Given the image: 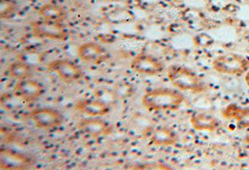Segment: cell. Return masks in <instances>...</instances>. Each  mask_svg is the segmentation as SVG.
I'll return each mask as SVG.
<instances>
[{"label": "cell", "mask_w": 249, "mask_h": 170, "mask_svg": "<svg viewBox=\"0 0 249 170\" xmlns=\"http://www.w3.org/2000/svg\"><path fill=\"white\" fill-rule=\"evenodd\" d=\"M185 100L180 92L157 88L147 92L142 98L143 106L150 112H176Z\"/></svg>", "instance_id": "obj_1"}, {"label": "cell", "mask_w": 249, "mask_h": 170, "mask_svg": "<svg viewBox=\"0 0 249 170\" xmlns=\"http://www.w3.org/2000/svg\"><path fill=\"white\" fill-rule=\"evenodd\" d=\"M167 76L171 83L178 89L200 94L206 90V85L194 71L190 68L174 65L167 69Z\"/></svg>", "instance_id": "obj_2"}, {"label": "cell", "mask_w": 249, "mask_h": 170, "mask_svg": "<svg viewBox=\"0 0 249 170\" xmlns=\"http://www.w3.org/2000/svg\"><path fill=\"white\" fill-rule=\"evenodd\" d=\"M212 66L219 74L242 76L249 70V60L242 55L231 53L215 58Z\"/></svg>", "instance_id": "obj_3"}, {"label": "cell", "mask_w": 249, "mask_h": 170, "mask_svg": "<svg viewBox=\"0 0 249 170\" xmlns=\"http://www.w3.org/2000/svg\"><path fill=\"white\" fill-rule=\"evenodd\" d=\"M29 118L36 127L41 129L56 128L64 122L62 113L52 108L36 109L29 113Z\"/></svg>", "instance_id": "obj_4"}, {"label": "cell", "mask_w": 249, "mask_h": 170, "mask_svg": "<svg viewBox=\"0 0 249 170\" xmlns=\"http://www.w3.org/2000/svg\"><path fill=\"white\" fill-rule=\"evenodd\" d=\"M49 69L67 83L77 81L83 77V71L77 64L68 59H59L49 65Z\"/></svg>", "instance_id": "obj_5"}, {"label": "cell", "mask_w": 249, "mask_h": 170, "mask_svg": "<svg viewBox=\"0 0 249 170\" xmlns=\"http://www.w3.org/2000/svg\"><path fill=\"white\" fill-rule=\"evenodd\" d=\"M33 33L39 38H46L50 39L65 40L68 38L67 30L62 23L39 20L32 23Z\"/></svg>", "instance_id": "obj_6"}, {"label": "cell", "mask_w": 249, "mask_h": 170, "mask_svg": "<svg viewBox=\"0 0 249 170\" xmlns=\"http://www.w3.org/2000/svg\"><path fill=\"white\" fill-rule=\"evenodd\" d=\"M15 94L24 102H34L45 92L44 86L37 80L27 78L20 79L15 85Z\"/></svg>", "instance_id": "obj_7"}, {"label": "cell", "mask_w": 249, "mask_h": 170, "mask_svg": "<svg viewBox=\"0 0 249 170\" xmlns=\"http://www.w3.org/2000/svg\"><path fill=\"white\" fill-rule=\"evenodd\" d=\"M130 66L135 72L147 76H155L163 71L162 63L157 58L146 54L136 56L132 60Z\"/></svg>", "instance_id": "obj_8"}, {"label": "cell", "mask_w": 249, "mask_h": 170, "mask_svg": "<svg viewBox=\"0 0 249 170\" xmlns=\"http://www.w3.org/2000/svg\"><path fill=\"white\" fill-rule=\"evenodd\" d=\"M78 56L85 63L92 65H100L108 58L106 49L95 42L81 44L78 48Z\"/></svg>", "instance_id": "obj_9"}, {"label": "cell", "mask_w": 249, "mask_h": 170, "mask_svg": "<svg viewBox=\"0 0 249 170\" xmlns=\"http://www.w3.org/2000/svg\"><path fill=\"white\" fill-rule=\"evenodd\" d=\"M31 164V159L25 154L7 149L0 151V168L3 170H24Z\"/></svg>", "instance_id": "obj_10"}, {"label": "cell", "mask_w": 249, "mask_h": 170, "mask_svg": "<svg viewBox=\"0 0 249 170\" xmlns=\"http://www.w3.org/2000/svg\"><path fill=\"white\" fill-rule=\"evenodd\" d=\"M222 116L228 120H234L238 129H249V108L240 107L236 104H229L222 110Z\"/></svg>", "instance_id": "obj_11"}, {"label": "cell", "mask_w": 249, "mask_h": 170, "mask_svg": "<svg viewBox=\"0 0 249 170\" xmlns=\"http://www.w3.org/2000/svg\"><path fill=\"white\" fill-rule=\"evenodd\" d=\"M178 140L177 133L168 126H158L151 131L150 141L159 147H169Z\"/></svg>", "instance_id": "obj_12"}, {"label": "cell", "mask_w": 249, "mask_h": 170, "mask_svg": "<svg viewBox=\"0 0 249 170\" xmlns=\"http://www.w3.org/2000/svg\"><path fill=\"white\" fill-rule=\"evenodd\" d=\"M77 110L91 117L103 116L109 113L110 108L107 103L99 99H87L78 103Z\"/></svg>", "instance_id": "obj_13"}, {"label": "cell", "mask_w": 249, "mask_h": 170, "mask_svg": "<svg viewBox=\"0 0 249 170\" xmlns=\"http://www.w3.org/2000/svg\"><path fill=\"white\" fill-rule=\"evenodd\" d=\"M191 125L197 131L214 132L218 128L219 122L211 114L198 113L191 117Z\"/></svg>", "instance_id": "obj_14"}, {"label": "cell", "mask_w": 249, "mask_h": 170, "mask_svg": "<svg viewBox=\"0 0 249 170\" xmlns=\"http://www.w3.org/2000/svg\"><path fill=\"white\" fill-rule=\"evenodd\" d=\"M38 15L42 20L63 23L66 20L68 13L62 6L58 4L46 3L38 10Z\"/></svg>", "instance_id": "obj_15"}, {"label": "cell", "mask_w": 249, "mask_h": 170, "mask_svg": "<svg viewBox=\"0 0 249 170\" xmlns=\"http://www.w3.org/2000/svg\"><path fill=\"white\" fill-rule=\"evenodd\" d=\"M79 129L91 136L104 135L109 131V126L107 123L97 118L86 119L79 124Z\"/></svg>", "instance_id": "obj_16"}, {"label": "cell", "mask_w": 249, "mask_h": 170, "mask_svg": "<svg viewBox=\"0 0 249 170\" xmlns=\"http://www.w3.org/2000/svg\"><path fill=\"white\" fill-rule=\"evenodd\" d=\"M32 68L28 63L23 60H18L13 62L9 68V73L13 79H27L31 77Z\"/></svg>", "instance_id": "obj_17"}, {"label": "cell", "mask_w": 249, "mask_h": 170, "mask_svg": "<svg viewBox=\"0 0 249 170\" xmlns=\"http://www.w3.org/2000/svg\"><path fill=\"white\" fill-rule=\"evenodd\" d=\"M18 5L15 0H0V17L7 19L17 12Z\"/></svg>", "instance_id": "obj_18"}, {"label": "cell", "mask_w": 249, "mask_h": 170, "mask_svg": "<svg viewBox=\"0 0 249 170\" xmlns=\"http://www.w3.org/2000/svg\"><path fill=\"white\" fill-rule=\"evenodd\" d=\"M245 81H246V83H247V85H248V87L249 88V70L246 73V76H245Z\"/></svg>", "instance_id": "obj_19"}, {"label": "cell", "mask_w": 249, "mask_h": 170, "mask_svg": "<svg viewBox=\"0 0 249 170\" xmlns=\"http://www.w3.org/2000/svg\"><path fill=\"white\" fill-rule=\"evenodd\" d=\"M245 142H246L248 145H249V135L246 136V137H245Z\"/></svg>", "instance_id": "obj_20"}]
</instances>
